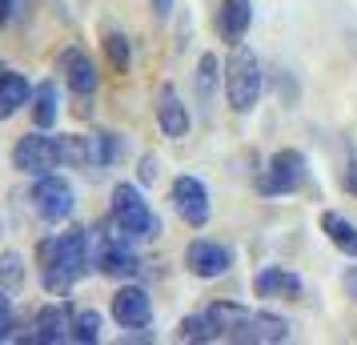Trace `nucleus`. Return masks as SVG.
Returning a JSON list of instances; mask_svg holds the SVG:
<instances>
[{
    "label": "nucleus",
    "instance_id": "obj_1",
    "mask_svg": "<svg viewBox=\"0 0 357 345\" xmlns=\"http://www.w3.org/2000/svg\"><path fill=\"white\" fill-rule=\"evenodd\" d=\"M36 265H40L45 289L49 293H65L68 285H77L89 273V265H93V237L84 229L49 237V241H40V249H36Z\"/></svg>",
    "mask_w": 357,
    "mask_h": 345
},
{
    "label": "nucleus",
    "instance_id": "obj_2",
    "mask_svg": "<svg viewBox=\"0 0 357 345\" xmlns=\"http://www.w3.org/2000/svg\"><path fill=\"white\" fill-rule=\"evenodd\" d=\"M209 321L217 325V337L225 342H245V345H273V342H289V321L277 313H253L245 305L233 301H217L209 309Z\"/></svg>",
    "mask_w": 357,
    "mask_h": 345
},
{
    "label": "nucleus",
    "instance_id": "obj_3",
    "mask_svg": "<svg viewBox=\"0 0 357 345\" xmlns=\"http://www.w3.org/2000/svg\"><path fill=\"white\" fill-rule=\"evenodd\" d=\"M225 97L233 113H249L261 97V65L249 49H237L225 65Z\"/></svg>",
    "mask_w": 357,
    "mask_h": 345
},
{
    "label": "nucleus",
    "instance_id": "obj_4",
    "mask_svg": "<svg viewBox=\"0 0 357 345\" xmlns=\"http://www.w3.org/2000/svg\"><path fill=\"white\" fill-rule=\"evenodd\" d=\"M113 225L129 237H157L161 221L149 209V201L141 197L137 185H116L113 189Z\"/></svg>",
    "mask_w": 357,
    "mask_h": 345
},
{
    "label": "nucleus",
    "instance_id": "obj_5",
    "mask_svg": "<svg viewBox=\"0 0 357 345\" xmlns=\"http://www.w3.org/2000/svg\"><path fill=\"white\" fill-rule=\"evenodd\" d=\"M56 164H61V148H56V137H45V129L20 137L13 148V169L24 177H45Z\"/></svg>",
    "mask_w": 357,
    "mask_h": 345
},
{
    "label": "nucleus",
    "instance_id": "obj_6",
    "mask_svg": "<svg viewBox=\"0 0 357 345\" xmlns=\"http://www.w3.org/2000/svg\"><path fill=\"white\" fill-rule=\"evenodd\" d=\"M73 185L65 177H56V173H45V177H36L33 185V209L40 221H49V225H61L73 217Z\"/></svg>",
    "mask_w": 357,
    "mask_h": 345
},
{
    "label": "nucleus",
    "instance_id": "obj_7",
    "mask_svg": "<svg viewBox=\"0 0 357 345\" xmlns=\"http://www.w3.org/2000/svg\"><path fill=\"white\" fill-rule=\"evenodd\" d=\"M309 177V164L305 157L297 153V148H281L273 153V161H269V177H265V193H293V189H301Z\"/></svg>",
    "mask_w": 357,
    "mask_h": 345
},
{
    "label": "nucleus",
    "instance_id": "obj_8",
    "mask_svg": "<svg viewBox=\"0 0 357 345\" xmlns=\"http://www.w3.org/2000/svg\"><path fill=\"white\" fill-rule=\"evenodd\" d=\"M173 209L181 213L185 225L201 229L209 221V189L197 181V177H177L173 181Z\"/></svg>",
    "mask_w": 357,
    "mask_h": 345
},
{
    "label": "nucleus",
    "instance_id": "obj_9",
    "mask_svg": "<svg viewBox=\"0 0 357 345\" xmlns=\"http://www.w3.org/2000/svg\"><path fill=\"white\" fill-rule=\"evenodd\" d=\"M113 317L121 329H145L153 321V301L141 285H125L113 297Z\"/></svg>",
    "mask_w": 357,
    "mask_h": 345
},
{
    "label": "nucleus",
    "instance_id": "obj_10",
    "mask_svg": "<svg viewBox=\"0 0 357 345\" xmlns=\"http://www.w3.org/2000/svg\"><path fill=\"white\" fill-rule=\"evenodd\" d=\"M185 265H189V273L193 277H221L229 265H233V253H229L225 245H217V241H193V245L185 249Z\"/></svg>",
    "mask_w": 357,
    "mask_h": 345
},
{
    "label": "nucleus",
    "instance_id": "obj_11",
    "mask_svg": "<svg viewBox=\"0 0 357 345\" xmlns=\"http://www.w3.org/2000/svg\"><path fill=\"white\" fill-rule=\"evenodd\" d=\"M97 265H100V273H105V277H132V273L141 269V261H137V253L129 249V233L116 229L113 237L100 245Z\"/></svg>",
    "mask_w": 357,
    "mask_h": 345
},
{
    "label": "nucleus",
    "instance_id": "obj_12",
    "mask_svg": "<svg viewBox=\"0 0 357 345\" xmlns=\"http://www.w3.org/2000/svg\"><path fill=\"white\" fill-rule=\"evenodd\" d=\"M73 337V309L68 305H45V309L33 317V333L29 342L36 345H56Z\"/></svg>",
    "mask_w": 357,
    "mask_h": 345
},
{
    "label": "nucleus",
    "instance_id": "obj_13",
    "mask_svg": "<svg viewBox=\"0 0 357 345\" xmlns=\"http://www.w3.org/2000/svg\"><path fill=\"white\" fill-rule=\"evenodd\" d=\"M61 72H65L68 89H73L77 97H93V93H97V65H93V56L84 49H65Z\"/></svg>",
    "mask_w": 357,
    "mask_h": 345
},
{
    "label": "nucleus",
    "instance_id": "obj_14",
    "mask_svg": "<svg viewBox=\"0 0 357 345\" xmlns=\"http://www.w3.org/2000/svg\"><path fill=\"white\" fill-rule=\"evenodd\" d=\"M157 125H161V132L173 137V141H181V137L189 132V109H185V100L177 97V89H169V84L161 89V97H157Z\"/></svg>",
    "mask_w": 357,
    "mask_h": 345
},
{
    "label": "nucleus",
    "instance_id": "obj_15",
    "mask_svg": "<svg viewBox=\"0 0 357 345\" xmlns=\"http://www.w3.org/2000/svg\"><path fill=\"white\" fill-rule=\"evenodd\" d=\"M253 289H257V297H293V293H301V277L289 273V269H281V265H265L253 277Z\"/></svg>",
    "mask_w": 357,
    "mask_h": 345
},
{
    "label": "nucleus",
    "instance_id": "obj_16",
    "mask_svg": "<svg viewBox=\"0 0 357 345\" xmlns=\"http://www.w3.org/2000/svg\"><path fill=\"white\" fill-rule=\"evenodd\" d=\"M29 100H33V84L24 81L20 72H0V121L17 116Z\"/></svg>",
    "mask_w": 357,
    "mask_h": 345
},
{
    "label": "nucleus",
    "instance_id": "obj_17",
    "mask_svg": "<svg viewBox=\"0 0 357 345\" xmlns=\"http://www.w3.org/2000/svg\"><path fill=\"white\" fill-rule=\"evenodd\" d=\"M56 116H61V93H56V84L52 81L36 84L33 89V121H36V129H52Z\"/></svg>",
    "mask_w": 357,
    "mask_h": 345
},
{
    "label": "nucleus",
    "instance_id": "obj_18",
    "mask_svg": "<svg viewBox=\"0 0 357 345\" xmlns=\"http://www.w3.org/2000/svg\"><path fill=\"white\" fill-rule=\"evenodd\" d=\"M249 20H253V4L249 0H225L221 4V36L225 40H241L249 33Z\"/></svg>",
    "mask_w": 357,
    "mask_h": 345
},
{
    "label": "nucleus",
    "instance_id": "obj_19",
    "mask_svg": "<svg viewBox=\"0 0 357 345\" xmlns=\"http://www.w3.org/2000/svg\"><path fill=\"white\" fill-rule=\"evenodd\" d=\"M56 148H61V164H73V169H93V137L65 132V137H56Z\"/></svg>",
    "mask_w": 357,
    "mask_h": 345
},
{
    "label": "nucleus",
    "instance_id": "obj_20",
    "mask_svg": "<svg viewBox=\"0 0 357 345\" xmlns=\"http://www.w3.org/2000/svg\"><path fill=\"white\" fill-rule=\"evenodd\" d=\"M321 229L345 257H357V225H349L341 213H321Z\"/></svg>",
    "mask_w": 357,
    "mask_h": 345
},
{
    "label": "nucleus",
    "instance_id": "obj_21",
    "mask_svg": "<svg viewBox=\"0 0 357 345\" xmlns=\"http://www.w3.org/2000/svg\"><path fill=\"white\" fill-rule=\"evenodd\" d=\"M68 342H81V345L100 342V313L97 309L73 313V337H68Z\"/></svg>",
    "mask_w": 357,
    "mask_h": 345
},
{
    "label": "nucleus",
    "instance_id": "obj_22",
    "mask_svg": "<svg viewBox=\"0 0 357 345\" xmlns=\"http://www.w3.org/2000/svg\"><path fill=\"white\" fill-rule=\"evenodd\" d=\"M177 337L181 342H217V325L209 321V313L205 317H185L177 325Z\"/></svg>",
    "mask_w": 357,
    "mask_h": 345
},
{
    "label": "nucleus",
    "instance_id": "obj_23",
    "mask_svg": "<svg viewBox=\"0 0 357 345\" xmlns=\"http://www.w3.org/2000/svg\"><path fill=\"white\" fill-rule=\"evenodd\" d=\"M0 285L4 289H17V285H24V257L20 253H0Z\"/></svg>",
    "mask_w": 357,
    "mask_h": 345
},
{
    "label": "nucleus",
    "instance_id": "obj_24",
    "mask_svg": "<svg viewBox=\"0 0 357 345\" xmlns=\"http://www.w3.org/2000/svg\"><path fill=\"white\" fill-rule=\"evenodd\" d=\"M105 52H109V61H113L116 72H125V68H129L132 52H129V36H125V33H109V36H105Z\"/></svg>",
    "mask_w": 357,
    "mask_h": 345
},
{
    "label": "nucleus",
    "instance_id": "obj_25",
    "mask_svg": "<svg viewBox=\"0 0 357 345\" xmlns=\"http://www.w3.org/2000/svg\"><path fill=\"white\" fill-rule=\"evenodd\" d=\"M201 100H209L213 93V81H217V56H201Z\"/></svg>",
    "mask_w": 357,
    "mask_h": 345
},
{
    "label": "nucleus",
    "instance_id": "obj_26",
    "mask_svg": "<svg viewBox=\"0 0 357 345\" xmlns=\"http://www.w3.org/2000/svg\"><path fill=\"white\" fill-rule=\"evenodd\" d=\"M13 329H17V321H13V313H0V345H4V342H13V337H17Z\"/></svg>",
    "mask_w": 357,
    "mask_h": 345
},
{
    "label": "nucleus",
    "instance_id": "obj_27",
    "mask_svg": "<svg viewBox=\"0 0 357 345\" xmlns=\"http://www.w3.org/2000/svg\"><path fill=\"white\" fill-rule=\"evenodd\" d=\"M141 181H157V157H141Z\"/></svg>",
    "mask_w": 357,
    "mask_h": 345
},
{
    "label": "nucleus",
    "instance_id": "obj_28",
    "mask_svg": "<svg viewBox=\"0 0 357 345\" xmlns=\"http://www.w3.org/2000/svg\"><path fill=\"white\" fill-rule=\"evenodd\" d=\"M345 189H349V193H357V161L345 164Z\"/></svg>",
    "mask_w": 357,
    "mask_h": 345
},
{
    "label": "nucleus",
    "instance_id": "obj_29",
    "mask_svg": "<svg viewBox=\"0 0 357 345\" xmlns=\"http://www.w3.org/2000/svg\"><path fill=\"white\" fill-rule=\"evenodd\" d=\"M149 4H153V13H157V17H169V13H173V0H149Z\"/></svg>",
    "mask_w": 357,
    "mask_h": 345
},
{
    "label": "nucleus",
    "instance_id": "obj_30",
    "mask_svg": "<svg viewBox=\"0 0 357 345\" xmlns=\"http://www.w3.org/2000/svg\"><path fill=\"white\" fill-rule=\"evenodd\" d=\"M13 17V0H0V24Z\"/></svg>",
    "mask_w": 357,
    "mask_h": 345
},
{
    "label": "nucleus",
    "instance_id": "obj_31",
    "mask_svg": "<svg viewBox=\"0 0 357 345\" xmlns=\"http://www.w3.org/2000/svg\"><path fill=\"white\" fill-rule=\"evenodd\" d=\"M0 313H13V305H8V293H4V285H0Z\"/></svg>",
    "mask_w": 357,
    "mask_h": 345
},
{
    "label": "nucleus",
    "instance_id": "obj_32",
    "mask_svg": "<svg viewBox=\"0 0 357 345\" xmlns=\"http://www.w3.org/2000/svg\"><path fill=\"white\" fill-rule=\"evenodd\" d=\"M349 293L357 297V269H354V273H349Z\"/></svg>",
    "mask_w": 357,
    "mask_h": 345
}]
</instances>
